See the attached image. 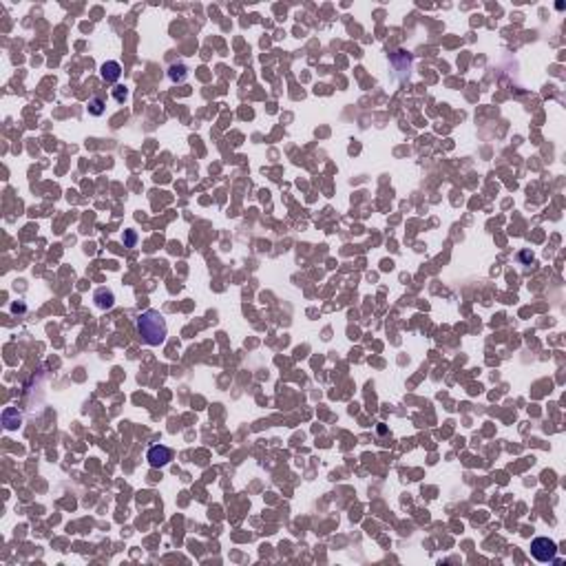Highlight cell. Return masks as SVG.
<instances>
[{"label": "cell", "instance_id": "cell-1", "mask_svg": "<svg viewBox=\"0 0 566 566\" xmlns=\"http://www.w3.org/2000/svg\"><path fill=\"white\" fill-rule=\"evenodd\" d=\"M137 334L146 345H162L166 341L168 327L164 316L157 310H146L137 316Z\"/></svg>", "mask_w": 566, "mask_h": 566}, {"label": "cell", "instance_id": "cell-2", "mask_svg": "<svg viewBox=\"0 0 566 566\" xmlns=\"http://www.w3.org/2000/svg\"><path fill=\"white\" fill-rule=\"evenodd\" d=\"M557 553V544L549 538H535L531 542V555L538 562H553Z\"/></svg>", "mask_w": 566, "mask_h": 566}, {"label": "cell", "instance_id": "cell-3", "mask_svg": "<svg viewBox=\"0 0 566 566\" xmlns=\"http://www.w3.org/2000/svg\"><path fill=\"white\" fill-rule=\"evenodd\" d=\"M146 460H148L150 467L160 469V467H166L168 462L173 460V451H170L168 447H164V445H153L148 449V454H146Z\"/></svg>", "mask_w": 566, "mask_h": 566}, {"label": "cell", "instance_id": "cell-4", "mask_svg": "<svg viewBox=\"0 0 566 566\" xmlns=\"http://www.w3.org/2000/svg\"><path fill=\"white\" fill-rule=\"evenodd\" d=\"M100 76H102V80H104L106 84H115L120 80V76H122L120 62H115V60H108V62H104V64H102V69H100Z\"/></svg>", "mask_w": 566, "mask_h": 566}, {"label": "cell", "instance_id": "cell-5", "mask_svg": "<svg viewBox=\"0 0 566 566\" xmlns=\"http://www.w3.org/2000/svg\"><path fill=\"white\" fill-rule=\"evenodd\" d=\"M95 303H97V308H102V310L113 308V303H115L113 292L111 290H97L95 292Z\"/></svg>", "mask_w": 566, "mask_h": 566}, {"label": "cell", "instance_id": "cell-6", "mask_svg": "<svg viewBox=\"0 0 566 566\" xmlns=\"http://www.w3.org/2000/svg\"><path fill=\"white\" fill-rule=\"evenodd\" d=\"M170 80L173 82H184L186 80V66L184 64H173L170 66Z\"/></svg>", "mask_w": 566, "mask_h": 566}, {"label": "cell", "instance_id": "cell-7", "mask_svg": "<svg viewBox=\"0 0 566 566\" xmlns=\"http://www.w3.org/2000/svg\"><path fill=\"white\" fill-rule=\"evenodd\" d=\"M89 113L91 115H102V113H104V100H102V97H91Z\"/></svg>", "mask_w": 566, "mask_h": 566}, {"label": "cell", "instance_id": "cell-8", "mask_svg": "<svg viewBox=\"0 0 566 566\" xmlns=\"http://www.w3.org/2000/svg\"><path fill=\"white\" fill-rule=\"evenodd\" d=\"M113 97L122 104V102L129 97V91H126V87H115V89H113Z\"/></svg>", "mask_w": 566, "mask_h": 566}, {"label": "cell", "instance_id": "cell-9", "mask_svg": "<svg viewBox=\"0 0 566 566\" xmlns=\"http://www.w3.org/2000/svg\"><path fill=\"white\" fill-rule=\"evenodd\" d=\"M124 241H126V246H129V248H133V246H135V241H137V235L133 233V230H129L126 237H124Z\"/></svg>", "mask_w": 566, "mask_h": 566}]
</instances>
